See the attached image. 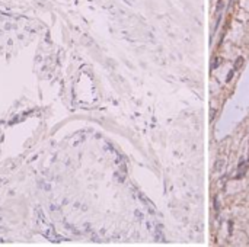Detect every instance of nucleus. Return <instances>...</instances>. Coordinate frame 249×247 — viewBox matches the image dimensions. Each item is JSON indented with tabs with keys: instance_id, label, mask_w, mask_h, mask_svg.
Here are the masks:
<instances>
[{
	"instance_id": "obj_1",
	"label": "nucleus",
	"mask_w": 249,
	"mask_h": 247,
	"mask_svg": "<svg viewBox=\"0 0 249 247\" xmlns=\"http://www.w3.org/2000/svg\"><path fill=\"white\" fill-rule=\"evenodd\" d=\"M242 64H243V57H237V60L234 61V66H233V70L237 71L240 67H242Z\"/></svg>"
},
{
	"instance_id": "obj_2",
	"label": "nucleus",
	"mask_w": 249,
	"mask_h": 247,
	"mask_svg": "<svg viewBox=\"0 0 249 247\" xmlns=\"http://www.w3.org/2000/svg\"><path fill=\"white\" fill-rule=\"evenodd\" d=\"M223 166H224V160L223 159H219L216 161V164H214V169L217 170V172H220L221 169H223Z\"/></svg>"
},
{
	"instance_id": "obj_3",
	"label": "nucleus",
	"mask_w": 249,
	"mask_h": 247,
	"mask_svg": "<svg viewBox=\"0 0 249 247\" xmlns=\"http://www.w3.org/2000/svg\"><path fill=\"white\" fill-rule=\"evenodd\" d=\"M220 63H221V58H216V60L213 61V66H211V67H213V69H217Z\"/></svg>"
},
{
	"instance_id": "obj_4",
	"label": "nucleus",
	"mask_w": 249,
	"mask_h": 247,
	"mask_svg": "<svg viewBox=\"0 0 249 247\" xmlns=\"http://www.w3.org/2000/svg\"><path fill=\"white\" fill-rule=\"evenodd\" d=\"M233 74H234V70H230L229 71V74H227V79H226V82L229 83V82H232V79H233Z\"/></svg>"
}]
</instances>
